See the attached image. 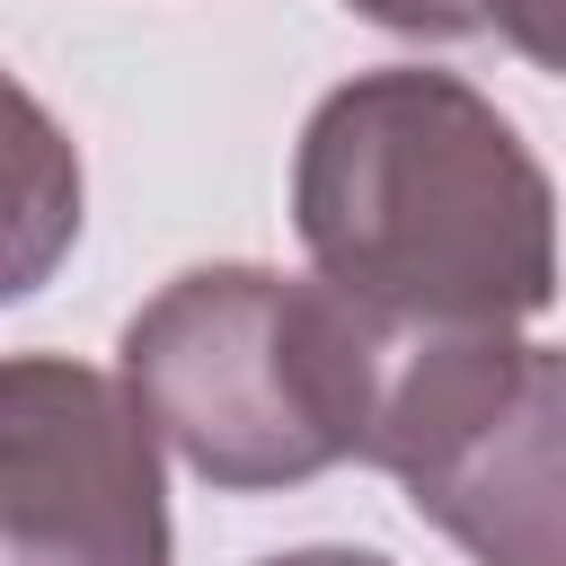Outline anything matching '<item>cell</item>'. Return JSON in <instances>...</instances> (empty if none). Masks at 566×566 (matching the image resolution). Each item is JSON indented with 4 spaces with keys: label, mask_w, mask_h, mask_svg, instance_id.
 I'll use <instances>...</instances> for the list:
<instances>
[{
    "label": "cell",
    "mask_w": 566,
    "mask_h": 566,
    "mask_svg": "<svg viewBox=\"0 0 566 566\" xmlns=\"http://www.w3.org/2000/svg\"><path fill=\"white\" fill-rule=\"evenodd\" d=\"M265 566H389V557H371V548H283Z\"/></svg>",
    "instance_id": "52a82bcc"
},
{
    "label": "cell",
    "mask_w": 566,
    "mask_h": 566,
    "mask_svg": "<svg viewBox=\"0 0 566 566\" xmlns=\"http://www.w3.org/2000/svg\"><path fill=\"white\" fill-rule=\"evenodd\" d=\"M292 230L380 327H522L557 301V195L531 142L424 62L354 71L301 124Z\"/></svg>",
    "instance_id": "6da1fadb"
},
{
    "label": "cell",
    "mask_w": 566,
    "mask_h": 566,
    "mask_svg": "<svg viewBox=\"0 0 566 566\" xmlns=\"http://www.w3.org/2000/svg\"><path fill=\"white\" fill-rule=\"evenodd\" d=\"M566 363L513 327H389L363 460L478 566H566Z\"/></svg>",
    "instance_id": "3957f363"
},
{
    "label": "cell",
    "mask_w": 566,
    "mask_h": 566,
    "mask_svg": "<svg viewBox=\"0 0 566 566\" xmlns=\"http://www.w3.org/2000/svg\"><path fill=\"white\" fill-rule=\"evenodd\" d=\"M0 566H168L159 433L115 371L0 363Z\"/></svg>",
    "instance_id": "277c9868"
},
{
    "label": "cell",
    "mask_w": 566,
    "mask_h": 566,
    "mask_svg": "<svg viewBox=\"0 0 566 566\" xmlns=\"http://www.w3.org/2000/svg\"><path fill=\"white\" fill-rule=\"evenodd\" d=\"M354 9H363L371 27L433 35V44L495 27L522 62H539V71H557V62H566V0H354Z\"/></svg>",
    "instance_id": "8992f818"
},
{
    "label": "cell",
    "mask_w": 566,
    "mask_h": 566,
    "mask_svg": "<svg viewBox=\"0 0 566 566\" xmlns=\"http://www.w3.org/2000/svg\"><path fill=\"white\" fill-rule=\"evenodd\" d=\"M80 142L0 71V301H27L80 239Z\"/></svg>",
    "instance_id": "5b68a950"
},
{
    "label": "cell",
    "mask_w": 566,
    "mask_h": 566,
    "mask_svg": "<svg viewBox=\"0 0 566 566\" xmlns=\"http://www.w3.org/2000/svg\"><path fill=\"white\" fill-rule=\"evenodd\" d=\"M389 327L318 274L195 265L124 327V389L142 424L221 495L301 486L363 460Z\"/></svg>",
    "instance_id": "7a4b0ae2"
}]
</instances>
